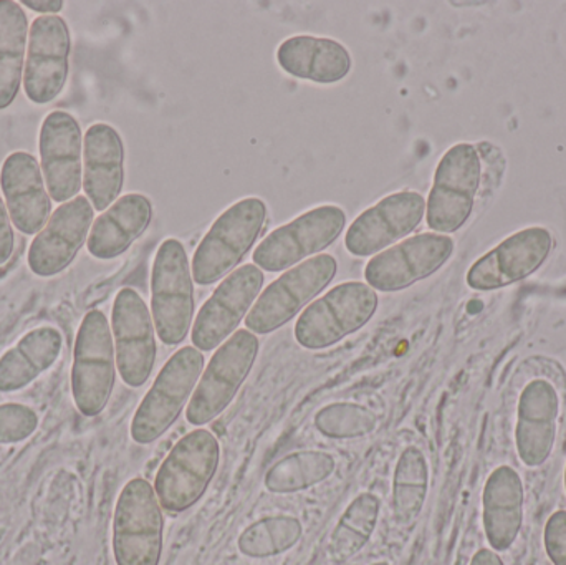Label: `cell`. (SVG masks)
Masks as SVG:
<instances>
[{
    "instance_id": "1",
    "label": "cell",
    "mask_w": 566,
    "mask_h": 565,
    "mask_svg": "<svg viewBox=\"0 0 566 565\" xmlns=\"http://www.w3.org/2000/svg\"><path fill=\"white\" fill-rule=\"evenodd\" d=\"M458 143L439 161L426 201V222L438 234H452L464 228L474 212L481 192H495L505 172V156L497 146Z\"/></svg>"
},
{
    "instance_id": "2",
    "label": "cell",
    "mask_w": 566,
    "mask_h": 565,
    "mask_svg": "<svg viewBox=\"0 0 566 565\" xmlns=\"http://www.w3.org/2000/svg\"><path fill=\"white\" fill-rule=\"evenodd\" d=\"M269 208L264 199H241L226 209L209 228L192 255V279L198 285H212L238 269L254 248L268 224Z\"/></svg>"
},
{
    "instance_id": "3",
    "label": "cell",
    "mask_w": 566,
    "mask_h": 565,
    "mask_svg": "<svg viewBox=\"0 0 566 565\" xmlns=\"http://www.w3.org/2000/svg\"><path fill=\"white\" fill-rule=\"evenodd\" d=\"M195 279L185 244L169 238L161 242L151 271V315L163 344H182L195 324Z\"/></svg>"
},
{
    "instance_id": "4",
    "label": "cell",
    "mask_w": 566,
    "mask_h": 565,
    "mask_svg": "<svg viewBox=\"0 0 566 565\" xmlns=\"http://www.w3.org/2000/svg\"><path fill=\"white\" fill-rule=\"evenodd\" d=\"M115 342L112 325L102 311L86 312L76 332L73 347L72 387L73 404L86 418L103 414L116 381Z\"/></svg>"
},
{
    "instance_id": "5",
    "label": "cell",
    "mask_w": 566,
    "mask_h": 565,
    "mask_svg": "<svg viewBox=\"0 0 566 565\" xmlns=\"http://www.w3.org/2000/svg\"><path fill=\"white\" fill-rule=\"evenodd\" d=\"M205 362L202 352L191 345L166 362L133 417L129 433L135 443H155L176 423L198 387Z\"/></svg>"
},
{
    "instance_id": "6",
    "label": "cell",
    "mask_w": 566,
    "mask_h": 565,
    "mask_svg": "<svg viewBox=\"0 0 566 565\" xmlns=\"http://www.w3.org/2000/svg\"><path fill=\"white\" fill-rule=\"evenodd\" d=\"M221 447L205 428L182 437L169 451L155 478V493L163 510L179 514L201 501L218 473Z\"/></svg>"
},
{
    "instance_id": "7",
    "label": "cell",
    "mask_w": 566,
    "mask_h": 565,
    "mask_svg": "<svg viewBox=\"0 0 566 565\" xmlns=\"http://www.w3.org/2000/svg\"><path fill=\"white\" fill-rule=\"evenodd\" d=\"M379 299L365 282L349 281L329 289L300 314L295 341L306 350H323L361 331L378 311Z\"/></svg>"
},
{
    "instance_id": "8",
    "label": "cell",
    "mask_w": 566,
    "mask_h": 565,
    "mask_svg": "<svg viewBox=\"0 0 566 565\" xmlns=\"http://www.w3.org/2000/svg\"><path fill=\"white\" fill-rule=\"evenodd\" d=\"M165 544V516L155 488L133 478L123 488L113 516L116 565H159Z\"/></svg>"
},
{
    "instance_id": "9",
    "label": "cell",
    "mask_w": 566,
    "mask_h": 565,
    "mask_svg": "<svg viewBox=\"0 0 566 565\" xmlns=\"http://www.w3.org/2000/svg\"><path fill=\"white\" fill-rule=\"evenodd\" d=\"M259 348L258 335L241 328L216 350L186 408L189 423L205 427L228 410L248 380L258 360Z\"/></svg>"
},
{
    "instance_id": "10",
    "label": "cell",
    "mask_w": 566,
    "mask_h": 565,
    "mask_svg": "<svg viewBox=\"0 0 566 565\" xmlns=\"http://www.w3.org/2000/svg\"><path fill=\"white\" fill-rule=\"evenodd\" d=\"M338 272L332 254H318L283 272L259 295L245 317V327L255 335H269L296 317L310 302L328 287Z\"/></svg>"
},
{
    "instance_id": "11",
    "label": "cell",
    "mask_w": 566,
    "mask_h": 565,
    "mask_svg": "<svg viewBox=\"0 0 566 565\" xmlns=\"http://www.w3.org/2000/svg\"><path fill=\"white\" fill-rule=\"evenodd\" d=\"M345 226L346 212L339 206H316L272 231L255 248L252 261L272 274L289 271L329 248Z\"/></svg>"
},
{
    "instance_id": "12",
    "label": "cell",
    "mask_w": 566,
    "mask_h": 565,
    "mask_svg": "<svg viewBox=\"0 0 566 565\" xmlns=\"http://www.w3.org/2000/svg\"><path fill=\"white\" fill-rule=\"evenodd\" d=\"M265 275L255 264H244L229 274L206 301L192 324V347L212 352L221 347L248 317L264 287Z\"/></svg>"
},
{
    "instance_id": "13",
    "label": "cell",
    "mask_w": 566,
    "mask_h": 565,
    "mask_svg": "<svg viewBox=\"0 0 566 565\" xmlns=\"http://www.w3.org/2000/svg\"><path fill=\"white\" fill-rule=\"evenodd\" d=\"M451 236L422 232L373 255L366 264V284L376 292H399L424 281L454 254Z\"/></svg>"
},
{
    "instance_id": "14",
    "label": "cell",
    "mask_w": 566,
    "mask_h": 565,
    "mask_svg": "<svg viewBox=\"0 0 566 565\" xmlns=\"http://www.w3.org/2000/svg\"><path fill=\"white\" fill-rule=\"evenodd\" d=\"M112 334L116 368L123 384L142 388L155 370L158 345L151 312L132 287L116 294L112 308Z\"/></svg>"
},
{
    "instance_id": "15",
    "label": "cell",
    "mask_w": 566,
    "mask_h": 565,
    "mask_svg": "<svg viewBox=\"0 0 566 565\" xmlns=\"http://www.w3.org/2000/svg\"><path fill=\"white\" fill-rule=\"evenodd\" d=\"M72 33L60 15L36 17L30 23L23 90L33 105H49L69 82Z\"/></svg>"
},
{
    "instance_id": "16",
    "label": "cell",
    "mask_w": 566,
    "mask_h": 565,
    "mask_svg": "<svg viewBox=\"0 0 566 565\" xmlns=\"http://www.w3.org/2000/svg\"><path fill=\"white\" fill-rule=\"evenodd\" d=\"M554 249V236L542 226L522 229L479 258L469 269L468 285L489 292L509 287L538 271Z\"/></svg>"
},
{
    "instance_id": "17",
    "label": "cell",
    "mask_w": 566,
    "mask_h": 565,
    "mask_svg": "<svg viewBox=\"0 0 566 565\" xmlns=\"http://www.w3.org/2000/svg\"><path fill=\"white\" fill-rule=\"evenodd\" d=\"M95 221V209L86 196L63 202L50 216L45 228L30 242L27 265L36 278L62 274L75 261L88 241Z\"/></svg>"
},
{
    "instance_id": "18",
    "label": "cell",
    "mask_w": 566,
    "mask_h": 565,
    "mask_svg": "<svg viewBox=\"0 0 566 565\" xmlns=\"http://www.w3.org/2000/svg\"><path fill=\"white\" fill-rule=\"evenodd\" d=\"M40 168L53 202L72 201L83 189V133L72 113L53 109L39 133Z\"/></svg>"
},
{
    "instance_id": "19",
    "label": "cell",
    "mask_w": 566,
    "mask_h": 565,
    "mask_svg": "<svg viewBox=\"0 0 566 565\" xmlns=\"http://www.w3.org/2000/svg\"><path fill=\"white\" fill-rule=\"evenodd\" d=\"M426 216V199L418 191H398L363 211L349 224L345 248L355 258H369L415 232Z\"/></svg>"
},
{
    "instance_id": "20",
    "label": "cell",
    "mask_w": 566,
    "mask_h": 565,
    "mask_svg": "<svg viewBox=\"0 0 566 565\" xmlns=\"http://www.w3.org/2000/svg\"><path fill=\"white\" fill-rule=\"evenodd\" d=\"M0 189L17 231L39 234L52 216V198L39 159L27 151L10 153L0 168Z\"/></svg>"
},
{
    "instance_id": "21",
    "label": "cell",
    "mask_w": 566,
    "mask_h": 565,
    "mask_svg": "<svg viewBox=\"0 0 566 565\" xmlns=\"http://www.w3.org/2000/svg\"><path fill=\"white\" fill-rule=\"evenodd\" d=\"M560 400L557 388L547 378H534L518 398L515 447L528 468H538L552 457L557 438Z\"/></svg>"
},
{
    "instance_id": "22",
    "label": "cell",
    "mask_w": 566,
    "mask_h": 565,
    "mask_svg": "<svg viewBox=\"0 0 566 565\" xmlns=\"http://www.w3.org/2000/svg\"><path fill=\"white\" fill-rule=\"evenodd\" d=\"M125 186V143L108 123H93L83 136V191L95 211L105 212Z\"/></svg>"
},
{
    "instance_id": "23",
    "label": "cell",
    "mask_w": 566,
    "mask_h": 565,
    "mask_svg": "<svg viewBox=\"0 0 566 565\" xmlns=\"http://www.w3.org/2000/svg\"><path fill=\"white\" fill-rule=\"evenodd\" d=\"M153 202L142 192L119 196L93 221L86 249L98 261H113L125 254L149 228Z\"/></svg>"
},
{
    "instance_id": "24",
    "label": "cell",
    "mask_w": 566,
    "mask_h": 565,
    "mask_svg": "<svg viewBox=\"0 0 566 565\" xmlns=\"http://www.w3.org/2000/svg\"><path fill=\"white\" fill-rule=\"evenodd\" d=\"M485 537L495 553L511 550L524 523V483L507 464L495 468L482 494Z\"/></svg>"
},
{
    "instance_id": "25",
    "label": "cell",
    "mask_w": 566,
    "mask_h": 565,
    "mask_svg": "<svg viewBox=\"0 0 566 565\" xmlns=\"http://www.w3.org/2000/svg\"><path fill=\"white\" fill-rule=\"evenodd\" d=\"M277 63L293 79L319 85L342 82L353 69L352 53L343 43L328 36L295 35L283 40Z\"/></svg>"
},
{
    "instance_id": "26",
    "label": "cell",
    "mask_w": 566,
    "mask_h": 565,
    "mask_svg": "<svg viewBox=\"0 0 566 565\" xmlns=\"http://www.w3.org/2000/svg\"><path fill=\"white\" fill-rule=\"evenodd\" d=\"M62 348V332L52 325L27 332L0 357V394H15L30 387L56 364Z\"/></svg>"
},
{
    "instance_id": "27",
    "label": "cell",
    "mask_w": 566,
    "mask_h": 565,
    "mask_svg": "<svg viewBox=\"0 0 566 565\" xmlns=\"http://www.w3.org/2000/svg\"><path fill=\"white\" fill-rule=\"evenodd\" d=\"M29 17L15 0H0V112L9 108L23 83Z\"/></svg>"
},
{
    "instance_id": "28",
    "label": "cell",
    "mask_w": 566,
    "mask_h": 565,
    "mask_svg": "<svg viewBox=\"0 0 566 565\" xmlns=\"http://www.w3.org/2000/svg\"><path fill=\"white\" fill-rule=\"evenodd\" d=\"M429 491V467L419 448L408 447L399 457L392 477V514L401 527L421 516Z\"/></svg>"
},
{
    "instance_id": "29",
    "label": "cell",
    "mask_w": 566,
    "mask_h": 565,
    "mask_svg": "<svg viewBox=\"0 0 566 565\" xmlns=\"http://www.w3.org/2000/svg\"><path fill=\"white\" fill-rule=\"evenodd\" d=\"M379 511L381 501L373 493H361L349 503L329 537V556L333 561L346 563L361 553L375 533Z\"/></svg>"
},
{
    "instance_id": "30",
    "label": "cell",
    "mask_w": 566,
    "mask_h": 565,
    "mask_svg": "<svg viewBox=\"0 0 566 565\" xmlns=\"http://www.w3.org/2000/svg\"><path fill=\"white\" fill-rule=\"evenodd\" d=\"M335 470V458L325 451H296L268 471L265 490L274 494L300 493L328 480Z\"/></svg>"
},
{
    "instance_id": "31",
    "label": "cell",
    "mask_w": 566,
    "mask_h": 565,
    "mask_svg": "<svg viewBox=\"0 0 566 565\" xmlns=\"http://www.w3.org/2000/svg\"><path fill=\"white\" fill-rule=\"evenodd\" d=\"M303 526L293 516H269L252 523L239 536L241 554L252 559L281 556L302 540Z\"/></svg>"
},
{
    "instance_id": "32",
    "label": "cell",
    "mask_w": 566,
    "mask_h": 565,
    "mask_svg": "<svg viewBox=\"0 0 566 565\" xmlns=\"http://www.w3.org/2000/svg\"><path fill=\"white\" fill-rule=\"evenodd\" d=\"M316 430L332 440H356L371 435L378 428L376 415L358 404H329L315 415Z\"/></svg>"
},
{
    "instance_id": "33",
    "label": "cell",
    "mask_w": 566,
    "mask_h": 565,
    "mask_svg": "<svg viewBox=\"0 0 566 565\" xmlns=\"http://www.w3.org/2000/svg\"><path fill=\"white\" fill-rule=\"evenodd\" d=\"M39 423V415L27 405H0V447L29 440L35 433Z\"/></svg>"
},
{
    "instance_id": "34",
    "label": "cell",
    "mask_w": 566,
    "mask_h": 565,
    "mask_svg": "<svg viewBox=\"0 0 566 565\" xmlns=\"http://www.w3.org/2000/svg\"><path fill=\"white\" fill-rule=\"evenodd\" d=\"M545 551L554 565H566V511H555L545 524Z\"/></svg>"
},
{
    "instance_id": "35",
    "label": "cell",
    "mask_w": 566,
    "mask_h": 565,
    "mask_svg": "<svg viewBox=\"0 0 566 565\" xmlns=\"http://www.w3.org/2000/svg\"><path fill=\"white\" fill-rule=\"evenodd\" d=\"M15 249V234H13L12 219L7 211L6 201L0 196V265L9 262Z\"/></svg>"
},
{
    "instance_id": "36",
    "label": "cell",
    "mask_w": 566,
    "mask_h": 565,
    "mask_svg": "<svg viewBox=\"0 0 566 565\" xmlns=\"http://www.w3.org/2000/svg\"><path fill=\"white\" fill-rule=\"evenodd\" d=\"M20 6L25 7V9L32 10V12L40 13L42 15H56V13L62 12L63 7H65V2L62 0H46V2H33V0H23L20 2Z\"/></svg>"
},
{
    "instance_id": "37",
    "label": "cell",
    "mask_w": 566,
    "mask_h": 565,
    "mask_svg": "<svg viewBox=\"0 0 566 565\" xmlns=\"http://www.w3.org/2000/svg\"><path fill=\"white\" fill-rule=\"evenodd\" d=\"M469 565H504L501 556L492 550H481L474 554Z\"/></svg>"
},
{
    "instance_id": "38",
    "label": "cell",
    "mask_w": 566,
    "mask_h": 565,
    "mask_svg": "<svg viewBox=\"0 0 566 565\" xmlns=\"http://www.w3.org/2000/svg\"><path fill=\"white\" fill-rule=\"evenodd\" d=\"M373 565H389L388 563H376V564H373Z\"/></svg>"
},
{
    "instance_id": "39",
    "label": "cell",
    "mask_w": 566,
    "mask_h": 565,
    "mask_svg": "<svg viewBox=\"0 0 566 565\" xmlns=\"http://www.w3.org/2000/svg\"><path fill=\"white\" fill-rule=\"evenodd\" d=\"M565 490H566V467H565Z\"/></svg>"
}]
</instances>
